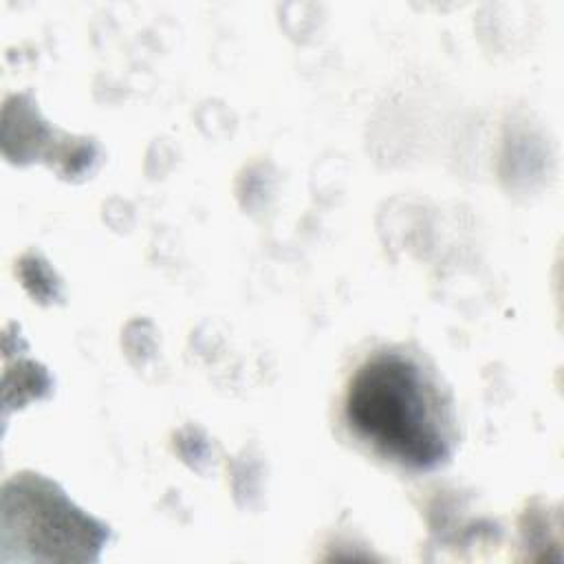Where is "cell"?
I'll use <instances>...</instances> for the list:
<instances>
[{"label": "cell", "mask_w": 564, "mask_h": 564, "mask_svg": "<svg viewBox=\"0 0 564 564\" xmlns=\"http://www.w3.org/2000/svg\"><path fill=\"white\" fill-rule=\"evenodd\" d=\"M344 414L350 432L410 469H434L452 452V419L432 377L408 355L379 352L352 375Z\"/></svg>", "instance_id": "6da1fadb"}, {"label": "cell", "mask_w": 564, "mask_h": 564, "mask_svg": "<svg viewBox=\"0 0 564 564\" xmlns=\"http://www.w3.org/2000/svg\"><path fill=\"white\" fill-rule=\"evenodd\" d=\"M2 529L4 549L20 546V560H95L106 542L104 524L40 478H20L7 487Z\"/></svg>", "instance_id": "7a4b0ae2"}]
</instances>
